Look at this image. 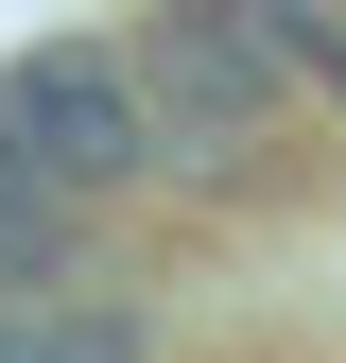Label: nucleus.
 Masks as SVG:
<instances>
[{
    "label": "nucleus",
    "mask_w": 346,
    "mask_h": 363,
    "mask_svg": "<svg viewBox=\"0 0 346 363\" xmlns=\"http://www.w3.org/2000/svg\"><path fill=\"white\" fill-rule=\"evenodd\" d=\"M121 69H139V104H156V191H294V173L329 156L312 104L277 86V52L242 35V0H139Z\"/></svg>",
    "instance_id": "f257e3e1"
},
{
    "label": "nucleus",
    "mask_w": 346,
    "mask_h": 363,
    "mask_svg": "<svg viewBox=\"0 0 346 363\" xmlns=\"http://www.w3.org/2000/svg\"><path fill=\"white\" fill-rule=\"evenodd\" d=\"M0 139L35 173H69L86 208L156 191V104H139V69H121V35H35V52H0Z\"/></svg>",
    "instance_id": "f03ea898"
},
{
    "label": "nucleus",
    "mask_w": 346,
    "mask_h": 363,
    "mask_svg": "<svg viewBox=\"0 0 346 363\" xmlns=\"http://www.w3.org/2000/svg\"><path fill=\"white\" fill-rule=\"evenodd\" d=\"M52 277H104V208L0 139V294H52Z\"/></svg>",
    "instance_id": "7ed1b4c3"
},
{
    "label": "nucleus",
    "mask_w": 346,
    "mask_h": 363,
    "mask_svg": "<svg viewBox=\"0 0 346 363\" xmlns=\"http://www.w3.org/2000/svg\"><path fill=\"white\" fill-rule=\"evenodd\" d=\"M0 363H156V329L121 311V277H52V294H0Z\"/></svg>",
    "instance_id": "20e7f679"
},
{
    "label": "nucleus",
    "mask_w": 346,
    "mask_h": 363,
    "mask_svg": "<svg viewBox=\"0 0 346 363\" xmlns=\"http://www.w3.org/2000/svg\"><path fill=\"white\" fill-rule=\"evenodd\" d=\"M242 35L277 52V86L312 121H346V0H242Z\"/></svg>",
    "instance_id": "39448f33"
}]
</instances>
